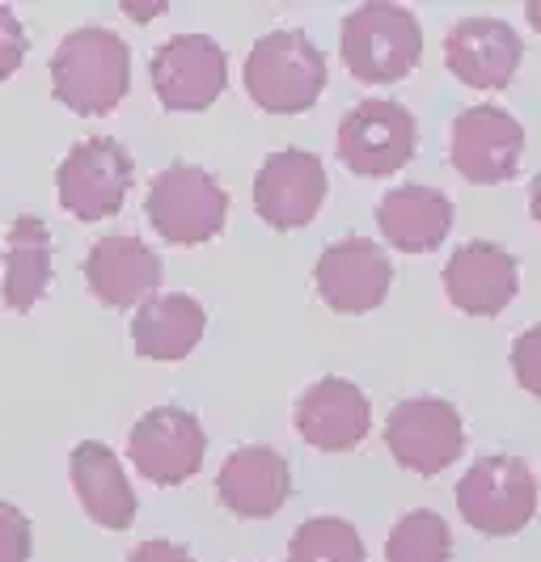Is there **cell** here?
Segmentation results:
<instances>
[{
    "instance_id": "cell-13",
    "label": "cell",
    "mask_w": 541,
    "mask_h": 562,
    "mask_svg": "<svg viewBox=\"0 0 541 562\" xmlns=\"http://www.w3.org/2000/svg\"><path fill=\"white\" fill-rule=\"evenodd\" d=\"M317 296L335 313H369L390 296L394 262L372 237L347 233L330 241L314 267Z\"/></svg>"
},
{
    "instance_id": "cell-20",
    "label": "cell",
    "mask_w": 541,
    "mask_h": 562,
    "mask_svg": "<svg viewBox=\"0 0 541 562\" xmlns=\"http://www.w3.org/2000/svg\"><path fill=\"white\" fill-rule=\"evenodd\" d=\"M376 225L394 250L431 254L453 228V199L424 182H406L376 203Z\"/></svg>"
},
{
    "instance_id": "cell-9",
    "label": "cell",
    "mask_w": 541,
    "mask_h": 562,
    "mask_svg": "<svg viewBox=\"0 0 541 562\" xmlns=\"http://www.w3.org/2000/svg\"><path fill=\"white\" fill-rule=\"evenodd\" d=\"M148 72L166 111H207L225 93L228 56L207 34H173L153 52Z\"/></svg>"
},
{
    "instance_id": "cell-1",
    "label": "cell",
    "mask_w": 541,
    "mask_h": 562,
    "mask_svg": "<svg viewBox=\"0 0 541 562\" xmlns=\"http://www.w3.org/2000/svg\"><path fill=\"white\" fill-rule=\"evenodd\" d=\"M52 89L72 114H111L132 89V52L106 26H77L52 56Z\"/></svg>"
},
{
    "instance_id": "cell-2",
    "label": "cell",
    "mask_w": 541,
    "mask_h": 562,
    "mask_svg": "<svg viewBox=\"0 0 541 562\" xmlns=\"http://www.w3.org/2000/svg\"><path fill=\"white\" fill-rule=\"evenodd\" d=\"M339 52L356 81L394 85L424 56V30L406 4L364 0L342 18Z\"/></svg>"
},
{
    "instance_id": "cell-28",
    "label": "cell",
    "mask_w": 541,
    "mask_h": 562,
    "mask_svg": "<svg viewBox=\"0 0 541 562\" xmlns=\"http://www.w3.org/2000/svg\"><path fill=\"white\" fill-rule=\"evenodd\" d=\"M127 562H195V559H191V550H187V546L166 541V537H153V541H140Z\"/></svg>"
},
{
    "instance_id": "cell-5",
    "label": "cell",
    "mask_w": 541,
    "mask_h": 562,
    "mask_svg": "<svg viewBox=\"0 0 541 562\" xmlns=\"http://www.w3.org/2000/svg\"><path fill=\"white\" fill-rule=\"evenodd\" d=\"M144 212L157 237H166L170 246H203L225 228L228 195L207 169L173 161L148 182Z\"/></svg>"
},
{
    "instance_id": "cell-17",
    "label": "cell",
    "mask_w": 541,
    "mask_h": 562,
    "mask_svg": "<svg viewBox=\"0 0 541 562\" xmlns=\"http://www.w3.org/2000/svg\"><path fill=\"white\" fill-rule=\"evenodd\" d=\"M372 427V406L360 385L342 376H322L296 397V431L322 452L356 449Z\"/></svg>"
},
{
    "instance_id": "cell-19",
    "label": "cell",
    "mask_w": 541,
    "mask_h": 562,
    "mask_svg": "<svg viewBox=\"0 0 541 562\" xmlns=\"http://www.w3.org/2000/svg\"><path fill=\"white\" fill-rule=\"evenodd\" d=\"M68 474H72V486H77V499L86 507V516L93 525L111 529V533H123L136 525V491L123 474L114 449L98 445V440H86L77 445L72 457H68Z\"/></svg>"
},
{
    "instance_id": "cell-30",
    "label": "cell",
    "mask_w": 541,
    "mask_h": 562,
    "mask_svg": "<svg viewBox=\"0 0 541 562\" xmlns=\"http://www.w3.org/2000/svg\"><path fill=\"white\" fill-rule=\"evenodd\" d=\"M525 18H529V26L541 34V0H529V4H525Z\"/></svg>"
},
{
    "instance_id": "cell-4",
    "label": "cell",
    "mask_w": 541,
    "mask_h": 562,
    "mask_svg": "<svg viewBox=\"0 0 541 562\" xmlns=\"http://www.w3.org/2000/svg\"><path fill=\"white\" fill-rule=\"evenodd\" d=\"M457 507L470 529L486 537L520 533L538 512V474L525 457L491 452L478 457L457 482Z\"/></svg>"
},
{
    "instance_id": "cell-25",
    "label": "cell",
    "mask_w": 541,
    "mask_h": 562,
    "mask_svg": "<svg viewBox=\"0 0 541 562\" xmlns=\"http://www.w3.org/2000/svg\"><path fill=\"white\" fill-rule=\"evenodd\" d=\"M34 550V529L26 512L0 499V562H26Z\"/></svg>"
},
{
    "instance_id": "cell-11",
    "label": "cell",
    "mask_w": 541,
    "mask_h": 562,
    "mask_svg": "<svg viewBox=\"0 0 541 562\" xmlns=\"http://www.w3.org/2000/svg\"><path fill=\"white\" fill-rule=\"evenodd\" d=\"M520 153H525V127L516 123V114L499 111L491 102H478L453 119L449 157L465 182H474V187L508 182V178H516Z\"/></svg>"
},
{
    "instance_id": "cell-16",
    "label": "cell",
    "mask_w": 541,
    "mask_h": 562,
    "mask_svg": "<svg viewBox=\"0 0 541 562\" xmlns=\"http://www.w3.org/2000/svg\"><path fill=\"white\" fill-rule=\"evenodd\" d=\"M516 288H520V267L495 241H465L444 267V292L470 317H499L512 305Z\"/></svg>"
},
{
    "instance_id": "cell-27",
    "label": "cell",
    "mask_w": 541,
    "mask_h": 562,
    "mask_svg": "<svg viewBox=\"0 0 541 562\" xmlns=\"http://www.w3.org/2000/svg\"><path fill=\"white\" fill-rule=\"evenodd\" d=\"M26 52H30V34L22 26V18L9 4H0V81H9L22 68Z\"/></svg>"
},
{
    "instance_id": "cell-7",
    "label": "cell",
    "mask_w": 541,
    "mask_h": 562,
    "mask_svg": "<svg viewBox=\"0 0 541 562\" xmlns=\"http://www.w3.org/2000/svg\"><path fill=\"white\" fill-rule=\"evenodd\" d=\"M419 148L415 114L390 98H364L342 114L339 123V161L351 173L385 178L398 173Z\"/></svg>"
},
{
    "instance_id": "cell-21",
    "label": "cell",
    "mask_w": 541,
    "mask_h": 562,
    "mask_svg": "<svg viewBox=\"0 0 541 562\" xmlns=\"http://www.w3.org/2000/svg\"><path fill=\"white\" fill-rule=\"evenodd\" d=\"M207 313L195 296L187 292H166V296H148L136 317H132V342L136 356L157 360V364H173L187 360L203 338Z\"/></svg>"
},
{
    "instance_id": "cell-8",
    "label": "cell",
    "mask_w": 541,
    "mask_h": 562,
    "mask_svg": "<svg viewBox=\"0 0 541 562\" xmlns=\"http://www.w3.org/2000/svg\"><path fill=\"white\" fill-rule=\"evenodd\" d=\"M385 445L402 470L431 479L461 457L465 423L444 397H402L385 419Z\"/></svg>"
},
{
    "instance_id": "cell-3",
    "label": "cell",
    "mask_w": 541,
    "mask_h": 562,
    "mask_svg": "<svg viewBox=\"0 0 541 562\" xmlns=\"http://www.w3.org/2000/svg\"><path fill=\"white\" fill-rule=\"evenodd\" d=\"M326 56L305 30H271L246 56V93L262 111L301 114L326 89Z\"/></svg>"
},
{
    "instance_id": "cell-29",
    "label": "cell",
    "mask_w": 541,
    "mask_h": 562,
    "mask_svg": "<svg viewBox=\"0 0 541 562\" xmlns=\"http://www.w3.org/2000/svg\"><path fill=\"white\" fill-rule=\"evenodd\" d=\"M529 212H533V221L541 225V169L533 173V182H529Z\"/></svg>"
},
{
    "instance_id": "cell-22",
    "label": "cell",
    "mask_w": 541,
    "mask_h": 562,
    "mask_svg": "<svg viewBox=\"0 0 541 562\" xmlns=\"http://www.w3.org/2000/svg\"><path fill=\"white\" fill-rule=\"evenodd\" d=\"M52 288V228L43 216H18L4 246V310L30 313Z\"/></svg>"
},
{
    "instance_id": "cell-15",
    "label": "cell",
    "mask_w": 541,
    "mask_h": 562,
    "mask_svg": "<svg viewBox=\"0 0 541 562\" xmlns=\"http://www.w3.org/2000/svg\"><path fill=\"white\" fill-rule=\"evenodd\" d=\"M525 59V43L504 18H461L444 34V64L470 89H508Z\"/></svg>"
},
{
    "instance_id": "cell-6",
    "label": "cell",
    "mask_w": 541,
    "mask_h": 562,
    "mask_svg": "<svg viewBox=\"0 0 541 562\" xmlns=\"http://www.w3.org/2000/svg\"><path fill=\"white\" fill-rule=\"evenodd\" d=\"M136 182L132 153L111 136H89L72 144L56 169V191L64 212L77 221H106L123 207V199Z\"/></svg>"
},
{
    "instance_id": "cell-14",
    "label": "cell",
    "mask_w": 541,
    "mask_h": 562,
    "mask_svg": "<svg viewBox=\"0 0 541 562\" xmlns=\"http://www.w3.org/2000/svg\"><path fill=\"white\" fill-rule=\"evenodd\" d=\"M161 276H166V262L136 233H106L89 246L86 283L106 310H127L157 296Z\"/></svg>"
},
{
    "instance_id": "cell-12",
    "label": "cell",
    "mask_w": 541,
    "mask_h": 562,
    "mask_svg": "<svg viewBox=\"0 0 541 562\" xmlns=\"http://www.w3.org/2000/svg\"><path fill=\"white\" fill-rule=\"evenodd\" d=\"M326 166L309 148L267 153L255 178V212L280 233L305 228L326 203Z\"/></svg>"
},
{
    "instance_id": "cell-24",
    "label": "cell",
    "mask_w": 541,
    "mask_h": 562,
    "mask_svg": "<svg viewBox=\"0 0 541 562\" xmlns=\"http://www.w3.org/2000/svg\"><path fill=\"white\" fill-rule=\"evenodd\" d=\"M288 562H369L356 525L339 516H314L288 541Z\"/></svg>"
},
{
    "instance_id": "cell-10",
    "label": "cell",
    "mask_w": 541,
    "mask_h": 562,
    "mask_svg": "<svg viewBox=\"0 0 541 562\" xmlns=\"http://www.w3.org/2000/svg\"><path fill=\"white\" fill-rule=\"evenodd\" d=\"M207 452L203 423L182 406H157L136 419L127 436V457L148 482L157 486H182L195 479Z\"/></svg>"
},
{
    "instance_id": "cell-26",
    "label": "cell",
    "mask_w": 541,
    "mask_h": 562,
    "mask_svg": "<svg viewBox=\"0 0 541 562\" xmlns=\"http://www.w3.org/2000/svg\"><path fill=\"white\" fill-rule=\"evenodd\" d=\"M512 372L525 394L541 397V326H529L512 342Z\"/></svg>"
},
{
    "instance_id": "cell-18",
    "label": "cell",
    "mask_w": 541,
    "mask_h": 562,
    "mask_svg": "<svg viewBox=\"0 0 541 562\" xmlns=\"http://www.w3.org/2000/svg\"><path fill=\"white\" fill-rule=\"evenodd\" d=\"M216 495L221 504L241 516V520H267L288 504L292 495V474L288 461L267 445H246L233 449L216 474Z\"/></svg>"
},
{
    "instance_id": "cell-23",
    "label": "cell",
    "mask_w": 541,
    "mask_h": 562,
    "mask_svg": "<svg viewBox=\"0 0 541 562\" xmlns=\"http://www.w3.org/2000/svg\"><path fill=\"white\" fill-rule=\"evenodd\" d=\"M453 559V533L449 520L431 507H415L394 520L385 541V562H449Z\"/></svg>"
}]
</instances>
